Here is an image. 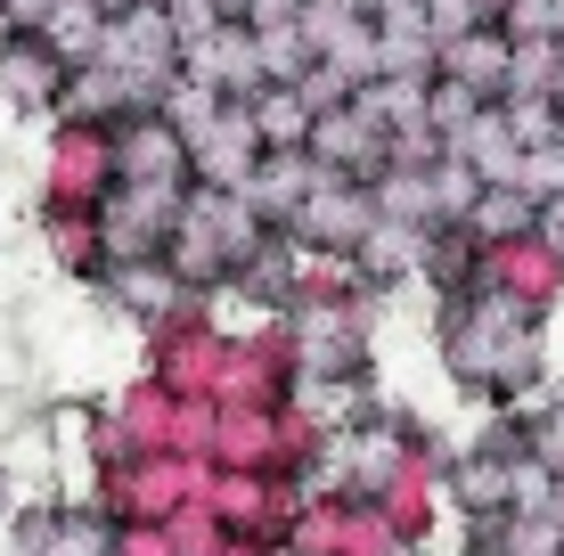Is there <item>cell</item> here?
<instances>
[{"mask_svg":"<svg viewBox=\"0 0 564 556\" xmlns=\"http://www.w3.org/2000/svg\"><path fill=\"white\" fill-rule=\"evenodd\" d=\"M377 312L384 295H303L279 319L295 377H377Z\"/></svg>","mask_w":564,"mask_h":556,"instance_id":"6da1fadb","label":"cell"},{"mask_svg":"<svg viewBox=\"0 0 564 556\" xmlns=\"http://www.w3.org/2000/svg\"><path fill=\"white\" fill-rule=\"evenodd\" d=\"M213 467L181 450H155V458H123V467H99L90 475V508H107L115 524H172L188 500H205Z\"/></svg>","mask_w":564,"mask_h":556,"instance_id":"7a4b0ae2","label":"cell"},{"mask_svg":"<svg viewBox=\"0 0 564 556\" xmlns=\"http://www.w3.org/2000/svg\"><path fill=\"white\" fill-rule=\"evenodd\" d=\"M115 188H123V172H115V131H99V123H50L33 205H57V214H107Z\"/></svg>","mask_w":564,"mask_h":556,"instance_id":"3957f363","label":"cell"},{"mask_svg":"<svg viewBox=\"0 0 564 556\" xmlns=\"http://www.w3.org/2000/svg\"><path fill=\"white\" fill-rule=\"evenodd\" d=\"M140 377H155L172 401H213L221 385V352H229V328L213 319V303H188L181 319H164L155 336H140Z\"/></svg>","mask_w":564,"mask_h":556,"instance_id":"277c9868","label":"cell"},{"mask_svg":"<svg viewBox=\"0 0 564 556\" xmlns=\"http://www.w3.org/2000/svg\"><path fill=\"white\" fill-rule=\"evenodd\" d=\"M368 229H377V188L319 172V188H311L303 214L286 221V238H295L311 262H352L360 246H368Z\"/></svg>","mask_w":564,"mask_h":556,"instance_id":"5b68a950","label":"cell"},{"mask_svg":"<svg viewBox=\"0 0 564 556\" xmlns=\"http://www.w3.org/2000/svg\"><path fill=\"white\" fill-rule=\"evenodd\" d=\"M213 401H229V410H286V401H295V352H286L279 319H262V328L229 336Z\"/></svg>","mask_w":564,"mask_h":556,"instance_id":"8992f818","label":"cell"},{"mask_svg":"<svg viewBox=\"0 0 564 556\" xmlns=\"http://www.w3.org/2000/svg\"><path fill=\"white\" fill-rule=\"evenodd\" d=\"M181 205L188 188H115L107 214H99V238H107V271L115 262H164L172 229H181Z\"/></svg>","mask_w":564,"mask_h":556,"instance_id":"52a82bcc","label":"cell"},{"mask_svg":"<svg viewBox=\"0 0 564 556\" xmlns=\"http://www.w3.org/2000/svg\"><path fill=\"white\" fill-rule=\"evenodd\" d=\"M311 164L336 172V181L377 188L384 172H393V131H384L377 115L352 99V107H336V115H319V123H311Z\"/></svg>","mask_w":564,"mask_h":556,"instance_id":"ba28073f","label":"cell"},{"mask_svg":"<svg viewBox=\"0 0 564 556\" xmlns=\"http://www.w3.org/2000/svg\"><path fill=\"white\" fill-rule=\"evenodd\" d=\"M115 172H123L131 188H197V172H188V131L172 123V115H131V123H115Z\"/></svg>","mask_w":564,"mask_h":556,"instance_id":"9c48e42d","label":"cell"},{"mask_svg":"<svg viewBox=\"0 0 564 556\" xmlns=\"http://www.w3.org/2000/svg\"><path fill=\"white\" fill-rule=\"evenodd\" d=\"M115 515L90 508V500H50V508H25L17 515V548L9 556H115Z\"/></svg>","mask_w":564,"mask_h":556,"instance_id":"30bf717a","label":"cell"},{"mask_svg":"<svg viewBox=\"0 0 564 556\" xmlns=\"http://www.w3.org/2000/svg\"><path fill=\"white\" fill-rule=\"evenodd\" d=\"M164 262H172V279H181L188 295H205V303H213V295H229V279H238V254H229V238H221V221H213L205 188H188L181 229H172Z\"/></svg>","mask_w":564,"mask_h":556,"instance_id":"8fae6325","label":"cell"},{"mask_svg":"<svg viewBox=\"0 0 564 556\" xmlns=\"http://www.w3.org/2000/svg\"><path fill=\"white\" fill-rule=\"evenodd\" d=\"M99 303H107V319L155 336L164 319H181L188 303H205V295H188V286L172 279V262H115V271L99 279Z\"/></svg>","mask_w":564,"mask_h":556,"instance_id":"7c38bea8","label":"cell"},{"mask_svg":"<svg viewBox=\"0 0 564 556\" xmlns=\"http://www.w3.org/2000/svg\"><path fill=\"white\" fill-rule=\"evenodd\" d=\"M107 66L140 74L148 90H164L172 74H181V25H172L164 0H140V9H123L107 25Z\"/></svg>","mask_w":564,"mask_h":556,"instance_id":"4fadbf2b","label":"cell"},{"mask_svg":"<svg viewBox=\"0 0 564 556\" xmlns=\"http://www.w3.org/2000/svg\"><path fill=\"white\" fill-rule=\"evenodd\" d=\"M262 156H270V148L254 140V115H246L238 99H229L197 140H188V172H197V188H238V197H246Z\"/></svg>","mask_w":564,"mask_h":556,"instance_id":"5bb4252c","label":"cell"},{"mask_svg":"<svg viewBox=\"0 0 564 556\" xmlns=\"http://www.w3.org/2000/svg\"><path fill=\"white\" fill-rule=\"evenodd\" d=\"M475 286H491V295L523 303L532 319H549L556 303H564V262L540 238H516V246H491V254H482V279Z\"/></svg>","mask_w":564,"mask_h":556,"instance_id":"9a60e30c","label":"cell"},{"mask_svg":"<svg viewBox=\"0 0 564 556\" xmlns=\"http://www.w3.org/2000/svg\"><path fill=\"white\" fill-rule=\"evenodd\" d=\"M516 458L523 450H491V443H466L451 458V508L466 524H499V515H516Z\"/></svg>","mask_w":564,"mask_h":556,"instance_id":"2e32d148","label":"cell"},{"mask_svg":"<svg viewBox=\"0 0 564 556\" xmlns=\"http://www.w3.org/2000/svg\"><path fill=\"white\" fill-rule=\"evenodd\" d=\"M155 107V90L140 83V74H123V66H74L66 74V107H57V123H99V131H115V123H131V115H148Z\"/></svg>","mask_w":564,"mask_h":556,"instance_id":"e0dca14e","label":"cell"},{"mask_svg":"<svg viewBox=\"0 0 564 556\" xmlns=\"http://www.w3.org/2000/svg\"><path fill=\"white\" fill-rule=\"evenodd\" d=\"M33 238H42V262L57 271V286H99L107 279L99 214H57V205H33Z\"/></svg>","mask_w":564,"mask_h":556,"instance_id":"ac0fdd59","label":"cell"},{"mask_svg":"<svg viewBox=\"0 0 564 556\" xmlns=\"http://www.w3.org/2000/svg\"><path fill=\"white\" fill-rule=\"evenodd\" d=\"M303 271H311V254L286 238V229H270V238L254 246V262L229 279V295L254 303V312H270V319H286V312H295V295H303Z\"/></svg>","mask_w":564,"mask_h":556,"instance_id":"d6986e66","label":"cell"},{"mask_svg":"<svg viewBox=\"0 0 564 556\" xmlns=\"http://www.w3.org/2000/svg\"><path fill=\"white\" fill-rule=\"evenodd\" d=\"M425 254H434V229L377 221V229H368V246L352 254V271L368 279V295H401V286H425Z\"/></svg>","mask_w":564,"mask_h":556,"instance_id":"ffe728a7","label":"cell"},{"mask_svg":"<svg viewBox=\"0 0 564 556\" xmlns=\"http://www.w3.org/2000/svg\"><path fill=\"white\" fill-rule=\"evenodd\" d=\"M205 467L213 475H279V410H229L221 401Z\"/></svg>","mask_w":564,"mask_h":556,"instance_id":"44dd1931","label":"cell"},{"mask_svg":"<svg viewBox=\"0 0 564 556\" xmlns=\"http://www.w3.org/2000/svg\"><path fill=\"white\" fill-rule=\"evenodd\" d=\"M0 107L9 115H42V123H57V107H66V66H57L33 33L0 57Z\"/></svg>","mask_w":564,"mask_h":556,"instance_id":"7402d4cb","label":"cell"},{"mask_svg":"<svg viewBox=\"0 0 564 556\" xmlns=\"http://www.w3.org/2000/svg\"><path fill=\"white\" fill-rule=\"evenodd\" d=\"M99 410L123 426V443H131V458H155V450H172V426H181V401H172L155 377H131V385H115Z\"/></svg>","mask_w":564,"mask_h":556,"instance_id":"603a6c76","label":"cell"},{"mask_svg":"<svg viewBox=\"0 0 564 556\" xmlns=\"http://www.w3.org/2000/svg\"><path fill=\"white\" fill-rule=\"evenodd\" d=\"M181 66L197 74V83H213V90H221V99H238V107H246V99H254V90H262V57H254V25H221V33H205V42L188 50Z\"/></svg>","mask_w":564,"mask_h":556,"instance_id":"cb8c5ba5","label":"cell"},{"mask_svg":"<svg viewBox=\"0 0 564 556\" xmlns=\"http://www.w3.org/2000/svg\"><path fill=\"white\" fill-rule=\"evenodd\" d=\"M508 66H516V42L499 25L458 33V42H442V57H434L442 83H466V90H482V99H508Z\"/></svg>","mask_w":564,"mask_h":556,"instance_id":"d4e9b609","label":"cell"},{"mask_svg":"<svg viewBox=\"0 0 564 556\" xmlns=\"http://www.w3.org/2000/svg\"><path fill=\"white\" fill-rule=\"evenodd\" d=\"M295 410L327 434V443H336V434L368 426L384 401H377V377H295Z\"/></svg>","mask_w":564,"mask_h":556,"instance_id":"484cf974","label":"cell"},{"mask_svg":"<svg viewBox=\"0 0 564 556\" xmlns=\"http://www.w3.org/2000/svg\"><path fill=\"white\" fill-rule=\"evenodd\" d=\"M311 188H319V164H311V148H286V156H262V164H254V188H246V197H254V214H262L270 229H286V221L303 214Z\"/></svg>","mask_w":564,"mask_h":556,"instance_id":"4316f807","label":"cell"},{"mask_svg":"<svg viewBox=\"0 0 564 556\" xmlns=\"http://www.w3.org/2000/svg\"><path fill=\"white\" fill-rule=\"evenodd\" d=\"M107 25H115V17H99L90 0H57L42 25H33V42L74 74V66H99V57H107Z\"/></svg>","mask_w":564,"mask_h":556,"instance_id":"83f0119b","label":"cell"},{"mask_svg":"<svg viewBox=\"0 0 564 556\" xmlns=\"http://www.w3.org/2000/svg\"><path fill=\"white\" fill-rule=\"evenodd\" d=\"M458 156L475 164V181H482V188H523V164H532V156H523V140L508 131V115H499V107H482L475 123H466Z\"/></svg>","mask_w":564,"mask_h":556,"instance_id":"f1b7e54d","label":"cell"},{"mask_svg":"<svg viewBox=\"0 0 564 556\" xmlns=\"http://www.w3.org/2000/svg\"><path fill=\"white\" fill-rule=\"evenodd\" d=\"M246 115H254V140L270 148V156H286V148H311V123H319L295 83H262L254 99H246Z\"/></svg>","mask_w":564,"mask_h":556,"instance_id":"f546056e","label":"cell"},{"mask_svg":"<svg viewBox=\"0 0 564 556\" xmlns=\"http://www.w3.org/2000/svg\"><path fill=\"white\" fill-rule=\"evenodd\" d=\"M458 229L482 246V254H491V246H516V238H532V229H540V197H532V188H482L475 214H466Z\"/></svg>","mask_w":564,"mask_h":556,"instance_id":"4dcf8cb0","label":"cell"},{"mask_svg":"<svg viewBox=\"0 0 564 556\" xmlns=\"http://www.w3.org/2000/svg\"><path fill=\"white\" fill-rule=\"evenodd\" d=\"M425 99H434V74H377V83L360 90V107L377 115L393 140H401V131H434V123H425Z\"/></svg>","mask_w":564,"mask_h":556,"instance_id":"1f68e13d","label":"cell"},{"mask_svg":"<svg viewBox=\"0 0 564 556\" xmlns=\"http://www.w3.org/2000/svg\"><path fill=\"white\" fill-rule=\"evenodd\" d=\"M254 57H262V83H303L311 66H319V50H311V33L286 17V25H254Z\"/></svg>","mask_w":564,"mask_h":556,"instance_id":"d6a6232c","label":"cell"},{"mask_svg":"<svg viewBox=\"0 0 564 556\" xmlns=\"http://www.w3.org/2000/svg\"><path fill=\"white\" fill-rule=\"evenodd\" d=\"M377 221H410V229H442L434 181H425V172H384V181H377Z\"/></svg>","mask_w":564,"mask_h":556,"instance_id":"836d02e7","label":"cell"},{"mask_svg":"<svg viewBox=\"0 0 564 556\" xmlns=\"http://www.w3.org/2000/svg\"><path fill=\"white\" fill-rule=\"evenodd\" d=\"M221 107H229V99H221V90H213V83H197V74H188V66L172 74L164 90H155V115H172V123H181L188 140H197V131H205V123H213V115H221Z\"/></svg>","mask_w":564,"mask_h":556,"instance_id":"e575fe53","label":"cell"},{"mask_svg":"<svg viewBox=\"0 0 564 556\" xmlns=\"http://www.w3.org/2000/svg\"><path fill=\"white\" fill-rule=\"evenodd\" d=\"M344 515H352V500H311L279 548H286V556H336V548H344Z\"/></svg>","mask_w":564,"mask_h":556,"instance_id":"d590c367","label":"cell"},{"mask_svg":"<svg viewBox=\"0 0 564 556\" xmlns=\"http://www.w3.org/2000/svg\"><path fill=\"white\" fill-rule=\"evenodd\" d=\"M482 107H499V99H482V90H466V83H442V74H434V99H425V123H434V140H442V148H458V140H466V123H475Z\"/></svg>","mask_w":564,"mask_h":556,"instance_id":"8d00e7d4","label":"cell"},{"mask_svg":"<svg viewBox=\"0 0 564 556\" xmlns=\"http://www.w3.org/2000/svg\"><path fill=\"white\" fill-rule=\"evenodd\" d=\"M564 74V42H516V66H508V99H549Z\"/></svg>","mask_w":564,"mask_h":556,"instance_id":"74e56055","label":"cell"},{"mask_svg":"<svg viewBox=\"0 0 564 556\" xmlns=\"http://www.w3.org/2000/svg\"><path fill=\"white\" fill-rule=\"evenodd\" d=\"M499 115H508V131L523 140V156H549V148L564 140V115H556V99H499Z\"/></svg>","mask_w":564,"mask_h":556,"instance_id":"f35d334b","label":"cell"},{"mask_svg":"<svg viewBox=\"0 0 564 556\" xmlns=\"http://www.w3.org/2000/svg\"><path fill=\"white\" fill-rule=\"evenodd\" d=\"M523 450H532L549 475H564V393H549V401L523 410Z\"/></svg>","mask_w":564,"mask_h":556,"instance_id":"ab89813d","label":"cell"},{"mask_svg":"<svg viewBox=\"0 0 564 556\" xmlns=\"http://www.w3.org/2000/svg\"><path fill=\"white\" fill-rule=\"evenodd\" d=\"M491 25L508 33V42H556V0H508Z\"/></svg>","mask_w":564,"mask_h":556,"instance_id":"60d3db41","label":"cell"},{"mask_svg":"<svg viewBox=\"0 0 564 556\" xmlns=\"http://www.w3.org/2000/svg\"><path fill=\"white\" fill-rule=\"evenodd\" d=\"M213 417H221V401H181V426H172V450H181V458H197V467H205V450H213Z\"/></svg>","mask_w":564,"mask_h":556,"instance_id":"b9f144b4","label":"cell"},{"mask_svg":"<svg viewBox=\"0 0 564 556\" xmlns=\"http://www.w3.org/2000/svg\"><path fill=\"white\" fill-rule=\"evenodd\" d=\"M425 25H434V50H442V42H458V33L491 25V9H482V0H425Z\"/></svg>","mask_w":564,"mask_h":556,"instance_id":"7bdbcfd3","label":"cell"},{"mask_svg":"<svg viewBox=\"0 0 564 556\" xmlns=\"http://www.w3.org/2000/svg\"><path fill=\"white\" fill-rule=\"evenodd\" d=\"M172 541H181V556H213L221 548V524L205 515V500H188L181 515H172Z\"/></svg>","mask_w":564,"mask_h":556,"instance_id":"ee69618b","label":"cell"},{"mask_svg":"<svg viewBox=\"0 0 564 556\" xmlns=\"http://www.w3.org/2000/svg\"><path fill=\"white\" fill-rule=\"evenodd\" d=\"M115 556H181V541H172V524H123Z\"/></svg>","mask_w":564,"mask_h":556,"instance_id":"f6af8a7d","label":"cell"},{"mask_svg":"<svg viewBox=\"0 0 564 556\" xmlns=\"http://www.w3.org/2000/svg\"><path fill=\"white\" fill-rule=\"evenodd\" d=\"M295 9H303V0H254V17H246V25H286Z\"/></svg>","mask_w":564,"mask_h":556,"instance_id":"bcb514c9","label":"cell"},{"mask_svg":"<svg viewBox=\"0 0 564 556\" xmlns=\"http://www.w3.org/2000/svg\"><path fill=\"white\" fill-rule=\"evenodd\" d=\"M213 556H286V548H279V541H221Z\"/></svg>","mask_w":564,"mask_h":556,"instance_id":"7dc6e473","label":"cell"},{"mask_svg":"<svg viewBox=\"0 0 564 556\" xmlns=\"http://www.w3.org/2000/svg\"><path fill=\"white\" fill-rule=\"evenodd\" d=\"M213 17H221V25H246V17H254V0H213Z\"/></svg>","mask_w":564,"mask_h":556,"instance_id":"c3c4849f","label":"cell"},{"mask_svg":"<svg viewBox=\"0 0 564 556\" xmlns=\"http://www.w3.org/2000/svg\"><path fill=\"white\" fill-rule=\"evenodd\" d=\"M17 42H25V25H17V17H9V0H0V57H9Z\"/></svg>","mask_w":564,"mask_h":556,"instance_id":"681fc988","label":"cell"},{"mask_svg":"<svg viewBox=\"0 0 564 556\" xmlns=\"http://www.w3.org/2000/svg\"><path fill=\"white\" fill-rule=\"evenodd\" d=\"M549 524L564 532V475H556V491H549Z\"/></svg>","mask_w":564,"mask_h":556,"instance_id":"f907efd6","label":"cell"},{"mask_svg":"<svg viewBox=\"0 0 564 556\" xmlns=\"http://www.w3.org/2000/svg\"><path fill=\"white\" fill-rule=\"evenodd\" d=\"M90 9H99V17H123V9H140V0H90Z\"/></svg>","mask_w":564,"mask_h":556,"instance_id":"816d5d0a","label":"cell"},{"mask_svg":"<svg viewBox=\"0 0 564 556\" xmlns=\"http://www.w3.org/2000/svg\"><path fill=\"white\" fill-rule=\"evenodd\" d=\"M352 9H360V17H377V9H384V0H352Z\"/></svg>","mask_w":564,"mask_h":556,"instance_id":"f5cc1de1","label":"cell"}]
</instances>
